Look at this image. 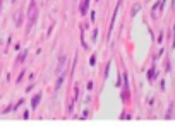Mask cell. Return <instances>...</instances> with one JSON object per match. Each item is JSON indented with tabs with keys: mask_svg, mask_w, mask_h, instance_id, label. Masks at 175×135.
I'll return each instance as SVG.
<instances>
[{
	"mask_svg": "<svg viewBox=\"0 0 175 135\" xmlns=\"http://www.w3.org/2000/svg\"><path fill=\"white\" fill-rule=\"evenodd\" d=\"M89 65H91V67H95V65H96V57H95V55L89 58Z\"/></svg>",
	"mask_w": 175,
	"mask_h": 135,
	"instance_id": "ba28073f",
	"label": "cell"
},
{
	"mask_svg": "<svg viewBox=\"0 0 175 135\" xmlns=\"http://www.w3.org/2000/svg\"><path fill=\"white\" fill-rule=\"evenodd\" d=\"M88 10H89V0H82L81 2V5H79V12H81V17L82 16H86Z\"/></svg>",
	"mask_w": 175,
	"mask_h": 135,
	"instance_id": "7a4b0ae2",
	"label": "cell"
},
{
	"mask_svg": "<svg viewBox=\"0 0 175 135\" xmlns=\"http://www.w3.org/2000/svg\"><path fill=\"white\" fill-rule=\"evenodd\" d=\"M120 4H122V0H118V4H117L115 10H113V16H112V21H110V29H108V38H110V34H112V29H113V26H115L117 16H118V9H120Z\"/></svg>",
	"mask_w": 175,
	"mask_h": 135,
	"instance_id": "6da1fadb",
	"label": "cell"
},
{
	"mask_svg": "<svg viewBox=\"0 0 175 135\" xmlns=\"http://www.w3.org/2000/svg\"><path fill=\"white\" fill-rule=\"evenodd\" d=\"M129 96H131L129 87H124V89H122V92H120V99H122L124 103H127V101H129Z\"/></svg>",
	"mask_w": 175,
	"mask_h": 135,
	"instance_id": "277c9868",
	"label": "cell"
},
{
	"mask_svg": "<svg viewBox=\"0 0 175 135\" xmlns=\"http://www.w3.org/2000/svg\"><path fill=\"white\" fill-rule=\"evenodd\" d=\"M39 101H41V92H38V94H34V96H33V99H31V108H33V109H36L38 104H39Z\"/></svg>",
	"mask_w": 175,
	"mask_h": 135,
	"instance_id": "3957f363",
	"label": "cell"
},
{
	"mask_svg": "<svg viewBox=\"0 0 175 135\" xmlns=\"http://www.w3.org/2000/svg\"><path fill=\"white\" fill-rule=\"evenodd\" d=\"M64 80H65V74H60V75H58V79H57V82H55V91H58V89L62 87Z\"/></svg>",
	"mask_w": 175,
	"mask_h": 135,
	"instance_id": "5b68a950",
	"label": "cell"
},
{
	"mask_svg": "<svg viewBox=\"0 0 175 135\" xmlns=\"http://www.w3.org/2000/svg\"><path fill=\"white\" fill-rule=\"evenodd\" d=\"M64 63H65V57H64V55H62V57H60V60H58L57 70H55V72H57V74H60V72H62V70H64Z\"/></svg>",
	"mask_w": 175,
	"mask_h": 135,
	"instance_id": "8992f818",
	"label": "cell"
},
{
	"mask_svg": "<svg viewBox=\"0 0 175 135\" xmlns=\"http://www.w3.org/2000/svg\"><path fill=\"white\" fill-rule=\"evenodd\" d=\"M95 2H98V0H95Z\"/></svg>",
	"mask_w": 175,
	"mask_h": 135,
	"instance_id": "4fadbf2b",
	"label": "cell"
},
{
	"mask_svg": "<svg viewBox=\"0 0 175 135\" xmlns=\"http://www.w3.org/2000/svg\"><path fill=\"white\" fill-rule=\"evenodd\" d=\"M155 77H156V72H155V68H149V70H148V79H149V80H153Z\"/></svg>",
	"mask_w": 175,
	"mask_h": 135,
	"instance_id": "52a82bcc",
	"label": "cell"
},
{
	"mask_svg": "<svg viewBox=\"0 0 175 135\" xmlns=\"http://www.w3.org/2000/svg\"><path fill=\"white\" fill-rule=\"evenodd\" d=\"M28 57V51H22L21 53V57H19V62H24V58Z\"/></svg>",
	"mask_w": 175,
	"mask_h": 135,
	"instance_id": "30bf717a",
	"label": "cell"
},
{
	"mask_svg": "<svg viewBox=\"0 0 175 135\" xmlns=\"http://www.w3.org/2000/svg\"><path fill=\"white\" fill-rule=\"evenodd\" d=\"M139 10H141V5H134V7H132V16H136Z\"/></svg>",
	"mask_w": 175,
	"mask_h": 135,
	"instance_id": "9c48e42d",
	"label": "cell"
},
{
	"mask_svg": "<svg viewBox=\"0 0 175 135\" xmlns=\"http://www.w3.org/2000/svg\"><path fill=\"white\" fill-rule=\"evenodd\" d=\"M172 48L175 50V28H174V43H172Z\"/></svg>",
	"mask_w": 175,
	"mask_h": 135,
	"instance_id": "7c38bea8",
	"label": "cell"
},
{
	"mask_svg": "<svg viewBox=\"0 0 175 135\" xmlns=\"http://www.w3.org/2000/svg\"><path fill=\"white\" fill-rule=\"evenodd\" d=\"M91 38H93V43L96 41V38H98V29L96 28H95V31H93V36H91Z\"/></svg>",
	"mask_w": 175,
	"mask_h": 135,
	"instance_id": "8fae6325",
	"label": "cell"
}]
</instances>
